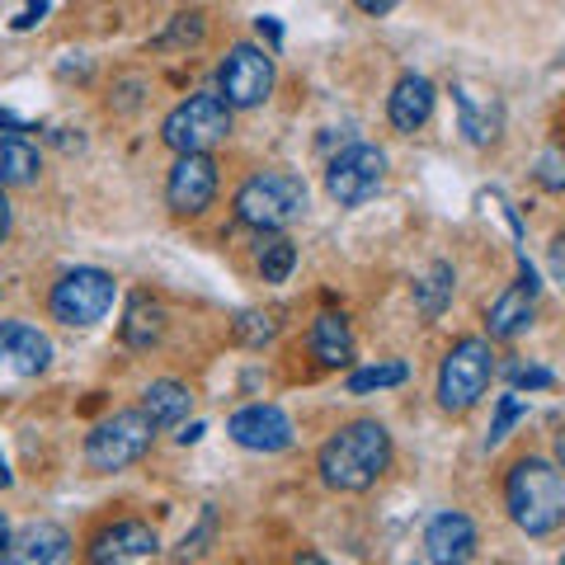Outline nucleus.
Instances as JSON below:
<instances>
[{"label": "nucleus", "mask_w": 565, "mask_h": 565, "mask_svg": "<svg viewBox=\"0 0 565 565\" xmlns=\"http://www.w3.org/2000/svg\"><path fill=\"white\" fill-rule=\"evenodd\" d=\"M316 467H321V481L330 490L359 494L367 486H377V476L392 467V434H386L377 419H353L321 444Z\"/></svg>", "instance_id": "f257e3e1"}, {"label": "nucleus", "mask_w": 565, "mask_h": 565, "mask_svg": "<svg viewBox=\"0 0 565 565\" xmlns=\"http://www.w3.org/2000/svg\"><path fill=\"white\" fill-rule=\"evenodd\" d=\"M504 504L527 537H546L565 523V481L546 457H519L504 476Z\"/></svg>", "instance_id": "f03ea898"}, {"label": "nucleus", "mask_w": 565, "mask_h": 565, "mask_svg": "<svg viewBox=\"0 0 565 565\" xmlns=\"http://www.w3.org/2000/svg\"><path fill=\"white\" fill-rule=\"evenodd\" d=\"M307 212V184L288 170H259L236 189V217L255 232H282Z\"/></svg>", "instance_id": "7ed1b4c3"}, {"label": "nucleus", "mask_w": 565, "mask_h": 565, "mask_svg": "<svg viewBox=\"0 0 565 565\" xmlns=\"http://www.w3.org/2000/svg\"><path fill=\"white\" fill-rule=\"evenodd\" d=\"M494 377V353L481 334H467V340H457L444 363H438V405H444L448 415H462L471 411L476 401L486 396V386Z\"/></svg>", "instance_id": "20e7f679"}, {"label": "nucleus", "mask_w": 565, "mask_h": 565, "mask_svg": "<svg viewBox=\"0 0 565 565\" xmlns=\"http://www.w3.org/2000/svg\"><path fill=\"white\" fill-rule=\"evenodd\" d=\"M226 132H232V109H226L222 95H212V90L174 104L161 122L166 147L180 151V156H207V147H217Z\"/></svg>", "instance_id": "39448f33"}, {"label": "nucleus", "mask_w": 565, "mask_h": 565, "mask_svg": "<svg viewBox=\"0 0 565 565\" xmlns=\"http://www.w3.org/2000/svg\"><path fill=\"white\" fill-rule=\"evenodd\" d=\"M147 448H151V419L141 411H118L90 429V438H85V462L95 471H122V467L141 462Z\"/></svg>", "instance_id": "423d86ee"}, {"label": "nucleus", "mask_w": 565, "mask_h": 565, "mask_svg": "<svg viewBox=\"0 0 565 565\" xmlns=\"http://www.w3.org/2000/svg\"><path fill=\"white\" fill-rule=\"evenodd\" d=\"M52 307V321H62L71 330H85L109 316L114 307V278L104 269H71L57 278V288L47 297Z\"/></svg>", "instance_id": "0eeeda50"}, {"label": "nucleus", "mask_w": 565, "mask_h": 565, "mask_svg": "<svg viewBox=\"0 0 565 565\" xmlns=\"http://www.w3.org/2000/svg\"><path fill=\"white\" fill-rule=\"evenodd\" d=\"M217 95L226 109H255L274 95V57L259 43H236L217 71Z\"/></svg>", "instance_id": "6e6552de"}, {"label": "nucleus", "mask_w": 565, "mask_h": 565, "mask_svg": "<svg viewBox=\"0 0 565 565\" xmlns=\"http://www.w3.org/2000/svg\"><path fill=\"white\" fill-rule=\"evenodd\" d=\"M382 180H386V156L377 147H367V141L340 151L330 161V170H326V189H330V199L340 203V207L367 203L382 189Z\"/></svg>", "instance_id": "1a4fd4ad"}, {"label": "nucleus", "mask_w": 565, "mask_h": 565, "mask_svg": "<svg viewBox=\"0 0 565 565\" xmlns=\"http://www.w3.org/2000/svg\"><path fill=\"white\" fill-rule=\"evenodd\" d=\"M212 199H217V161L212 156H180L166 180V203L180 217H199Z\"/></svg>", "instance_id": "9d476101"}, {"label": "nucleus", "mask_w": 565, "mask_h": 565, "mask_svg": "<svg viewBox=\"0 0 565 565\" xmlns=\"http://www.w3.org/2000/svg\"><path fill=\"white\" fill-rule=\"evenodd\" d=\"M226 434H232L241 448H250V452H282V448H292V438H297L292 419L269 401L236 411L232 419H226Z\"/></svg>", "instance_id": "9b49d317"}, {"label": "nucleus", "mask_w": 565, "mask_h": 565, "mask_svg": "<svg viewBox=\"0 0 565 565\" xmlns=\"http://www.w3.org/2000/svg\"><path fill=\"white\" fill-rule=\"evenodd\" d=\"M156 546H161V537H156L151 523L122 519L114 527H104V533H95L90 565H128V561H141V556H156Z\"/></svg>", "instance_id": "f8f14e48"}, {"label": "nucleus", "mask_w": 565, "mask_h": 565, "mask_svg": "<svg viewBox=\"0 0 565 565\" xmlns=\"http://www.w3.org/2000/svg\"><path fill=\"white\" fill-rule=\"evenodd\" d=\"M537 274H533V264L519 259V282L509 288L504 297H494V307L486 311V326L494 340H514L519 330H527V321H533V302H537Z\"/></svg>", "instance_id": "ddd939ff"}, {"label": "nucleus", "mask_w": 565, "mask_h": 565, "mask_svg": "<svg viewBox=\"0 0 565 565\" xmlns=\"http://www.w3.org/2000/svg\"><path fill=\"white\" fill-rule=\"evenodd\" d=\"M424 552L434 565H467L476 556V523L457 509H444L424 527Z\"/></svg>", "instance_id": "4468645a"}, {"label": "nucleus", "mask_w": 565, "mask_h": 565, "mask_svg": "<svg viewBox=\"0 0 565 565\" xmlns=\"http://www.w3.org/2000/svg\"><path fill=\"white\" fill-rule=\"evenodd\" d=\"M62 552H66V533L57 523H29L6 542L0 565H57Z\"/></svg>", "instance_id": "2eb2a0df"}, {"label": "nucleus", "mask_w": 565, "mask_h": 565, "mask_svg": "<svg viewBox=\"0 0 565 565\" xmlns=\"http://www.w3.org/2000/svg\"><path fill=\"white\" fill-rule=\"evenodd\" d=\"M452 95H457V114H462L467 141H476V147H490V141L500 137V128H504L500 99L486 95V90H476V85H452Z\"/></svg>", "instance_id": "dca6fc26"}, {"label": "nucleus", "mask_w": 565, "mask_h": 565, "mask_svg": "<svg viewBox=\"0 0 565 565\" xmlns=\"http://www.w3.org/2000/svg\"><path fill=\"white\" fill-rule=\"evenodd\" d=\"M429 114H434V81L415 76V71L411 76H401L392 99H386V118H392V128L396 132H415V128L429 122Z\"/></svg>", "instance_id": "f3484780"}, {"label": "nucleus", "mask_w": 565, "mask_h": 565, "mask_svg": "<svg viewBox=\"0 0 565 565\" xmlns=\"http://www.w3.org/2000/svg\"><path fill=\"white\" fill-rule=\"evenodd\" d=\"M311 353H316V363H326V367H344L353 359V330H349V321L340 311H321V316H316Z\"/></svg>", "instance_id": "a211bd4d"}, {"label": "nucleus", "mask_w": 565, "mask_h": 565, "mask_svg": "<svg viewBox=\"0 0 565 565\" xmlns=\"http://www.w3.org/2000/svg\"><path fill=\"white\" fill-rule=\"evenodd\" d=\"M189 386L184 382H174V377H161V382H151L147 386V396H141V415L151 419V429H170V424H180L189 415Z\"/></svg>", "instance_id": "6ab92c4d"}, {"label": "nucleus", "mask_w": 565, "mask_h": 565, "mask_svg": "<svg viewBox=\"0 0 565 565\" xmlns=\"http://www.w3.org/2000/svg\"><path fill=\"white\" fill-rule=\"evenodd\" d=\"M161 334H166V307L156 302V297L137 292L128 302V316H122V344L151 349V344H161Z\"/></svg>", "instance_id": "aec40b11"}, {"label": "nucleus", "mask_w": 565, "mask_h": 565, "mask_svg": "<svg viewBox=\"0 0 565 565\" xmlns=\"http://www.w3.org/2000/svg\"><path fill=\"white\" fill-rule=\"evenodd\" d=\"M39 170H43V156H39V147H33L29 137H20V132H10L6 141H0V184H33L39 180Z\"/></svg>", "instance_id": "412c9836"}, {"label": "nucleus", "mask_w": 565, "mask_h": 565, "mask_svg": "<svg viewBox=\"0 0 565 565\" xmlns=\"http://www.w3.org/2000/svg\"><path fill=\"white\" fill-rule=\"evenodd\" d=\"M6 359L14 363V373H24V377H39L43 367L52 363V340L43 330H33L24 321H14V340H10V353Z\"/></svg>", "instance_id": "4be33fe9"}, {"label": "nucleus", "mask_w": 565, "mask_h": 565, "mask_svg": "<svg viewBox=\"0 0 565 565\" xmlns=\"http://www.w3.org/2000/svg\"><path fill=\"white\" fill-rule=\"evenodd\" d=\"M452 288H457L452 264H434V269L424 274V282H415V307H419L424 316H438V311L452 302Z\"/></svg>", "instance_id": "5701e85b"}, {"label": "nucleus", "mask_w": 565, "mask_h": 565, "mask_svg": "<svg viewBox=\"0 0 565 565\" xmlns=\"http://www.w3.org/2000/svg\"><path fill=\"white\" fill-rule=\"evenodd\" d=\"M292 264H297V245L288 236H269L259 245V274H264V282H288Z\"/></svg>", "instance_id": "b1692460"}, {"label": "nucleus", "mask_w": 565, "mask_h": 565, "mask_svg": "<svg viewBox=\"0 0 565 565\" xmlns=\"http://www.w3.org/2000/svg\"><path fill=\"white\" fill-rule=\"evenodd\" d=\"M405 377V363H373V367H359V373H349V392L353 396H367V392H382V386H401Z\"/></svg>", "instance_id": "393cba45"}, {"label": "nucleus", "mask_w": 565, "mask_h": 565, "mask_svg": "<svg viewBox=\"0 0 565 565\" xmlns=\"http://www.w3.org/2000/svg\"><path fill=\"white\" fill-rule=\"evenodd\" d=\"M519 419H527V401H523L519 392L500 396V405H494V424H490V434H486V448H500Z\"/></svg>", "instance_id": "a878e982"}, {"label": "nucleus", "mask_w": 565, "mask_h": 565, "mask_svg": "<svg viewBox=\"0 0 565 565\" xmlns=\"http://www.w3.org/2000/svg\"><path fill=\"white\" fill-rule=\"evenodd\" d=\"M232 334L241 344H269L274 334H278V321L269 311H241L236 316V326H232Z\"/></svg>", "instance_id": "bb28decb"}, {"label": "nucleus", "mask_w": 565, "mask_h": 565, "mask_svg": "<svg viewBox=\"0 0 565 565\" xmlns=\"http://www.w3.org/2000/svg\"><path fill=\"white\" fill-rule=\"evenodd\" d=\"M537 184L542 189H565V147H546L537 156Z\"/></svg>", "instance_id": "cd10ccee"}, {"label": "nucleus", "mask_w": 565, "mask_h": 565, "mask_svg": "<svg viewBox=\"0 0 565 565\" xmlns=\"http://www.w3.org/2000/svg\"><path fill=\"white\" fill-rule=\"evenodd\" d=\"M203 29H207V24H203V10L174 14V29L166 33L161 43H166V47H174V43H199V39H203Z\"/></svg>", "instance_id": "c85d7f7f"}, {"label": "nucleus", "mask_w": 565, "mask_h": 565, "mask_svg": "<svg viewBox=\"0 0 565 565\" xmlns=\"http://www.w3.org/2000/svg\"><path fill=\"white\" fill-rule=\"evenodd\" d=\"M212 533H217V514H212V509H203L199 533H189V537H184V546H180V561H189V556H203V552H207L203 542H207Z\"/></svg>", "instance_id": "c756f323"}, {"label": "nucleus", "mask_w": 565, "mask_h": 565, "mask_svg": "<svg viewBox=\"0 0 565 565\" xmlns=\"http://www.w3.org/2000/svg\"><path fill=\"white\" fill-rule=\"evenodd\" d=\"M509 382L514 386H552V373H546V367H509Z\"/></svg>", "instance_id": "7c9ffc66"}, {"label": "nucleus", "mask_w": 565, "mask_h": 565, "mask_svg": "<svg viewBox=\"0 0 565 565\" xmlns=\"http://www.w3.org/2000/svg\"><path fill=\"white\" fill-rule=\"evenodd\" d=\"M47 10H52L47 0H39V6H24V10H20V20H14V29H20V33H24V29H33V24H39L43 14H47Z\"/></svg>", "instance_id": "2f4dec72"}, {"label": "nucleus", "mask_w": 565, "mask_h": 565, "mask_svg": "<svg viewBox=\"0 0 565 565\" xmlns=\"http://www.w3.org/2000/svg\"><path fill=\"white\" fill-rule=\"evenodd\" d=\"M255 29H259V39L282 43V29H278V20H269V14H264V20H255Z\"/></svg>", "instance_id": "473e14b6"}, {"label": "nucleus", "mask_w": 565, "mask_h": 565, "mask_svg": "<svg viewBox=\"0 0 565 565\" xmlns=\"http://www.w3.org/2000/svg\"><path fill=\"white\" fill-rule=\"evenodd\" d=\"M552 269H556V278H565V232H561L556 245H552Z\"/></svg>", "instance_id": "72a5a7b5"}, {"label": "nucleus", "mask_w": 565, "mask_h": 565, "mask_svg": "<svg viewBox=\"0 0 565 565\" xmlns=\"http://www.w3.org/2000/svg\"><path fill=\"white\" fill-rule=\"evenodd\" d=\"M10 340H14V321H0V359L10 353Z\"/></svg>", "instance_id": "f704fd0d"}, {"label": "nucleus", "mask_w": 565, "mask_h": 565, "mask_svg": "<svg viewBox=\"0 0 565 565\" xmlns=\"http://www.w3.org/2000/svg\"><path fill=\"white\" fill-rule=\"evenodd\" d=\"M10 236V203H6V193H0V241Z\"/></svg>", "instance_id": "c9c22d12"}, {"label": "nucleus", "mask_w": 565, "mask_h": 565, "mask_svg": "<svg viewBox=\"0 0 565 565\" xmlns=\"http://www.w3.org/2000/svg\"><path fill=\"white\" fill-rule=\"evenodd\" d=\"M359 10H363V14H386V10H392V0H363Z\"/></svg>", "instance_id": "e433bc0d"}, {"label": "nucleus", "mask_w": 565, "mask_h": 565, "mask_svg": "<svg viewBox=\"0 0 565 565\" xmlns=\"http://www.w3.org/2000/svg\"><path fill=\"white\" fill-rule=\"evenodd\" d=\"M199 438H203V424H189V429L180 434V444H199Z\"/></svg>", "instance_id": "4c0bfd02"}, {"label": "nucleus", "mask_w": 565, "mask_h": 565, "mask_svg": "<svg viewBox=\"0 0 565 565\" xmlns=\"http://www.w3.org/2000/svg\"><path fill=\"white\" fill-rule=\"evenodd\" d=\"M556 462L565 467V424H561V429H556Z\"/></svg>", "instance_id": "58836bf2"}, {"label": "nucleus", "mask_w": 565, "mask_h": 565, "mask_svg": "<svg viewBox=\"0 0 565 565\" xmlns=\"http://www.w3.org/2000/svg\"><path fill=\"white\" fill-rule=\"evenodd\" d=\"M6 542H10V519L0 514V552H6Z\"/></svg>", "instance_id": "ea45409f"}, {"label": "nucleus", "mask_w": 565, "mask_h": 565, "mask_svg": "<svg viewBox=\"0 0 565 565\" xmlns=\"http://www.w3.org/2000/svg\"><path fill=\"white\" fill-rule=\"evenodd\" d=\"M297 565H326V561L316 556V552H302V556H297Z\"/></svg>", "instance_id": "a19ab883"}, {"label": "nucleus", "mask_w": 565, "mask_h": 565, "mask_svg": "<svg viewBox=\"0 0 565 565\" xmlns=\"http://www.w3.org/2000/svg\"><path fill=\"white\" fill-rule=\"evenodd\" d=\"M14 481V476H10V467H6V457H0V490H6Z\"/></svg>", "instance_id": "79ce46f5"}, {"label": "nucleus", "mask_w": 565, "mask_h": 565, "mask_svg": "<svg viewBox=\"0 0 565 565\" xmlns=\"http://www.w3.org/2000/svg\"><path fill=\"white\" fill-rule=\"evenodd\" d=\"M561 565H565V561H561Z\"/></svg>", "instance_id": "37998d69"}]
</instances>
